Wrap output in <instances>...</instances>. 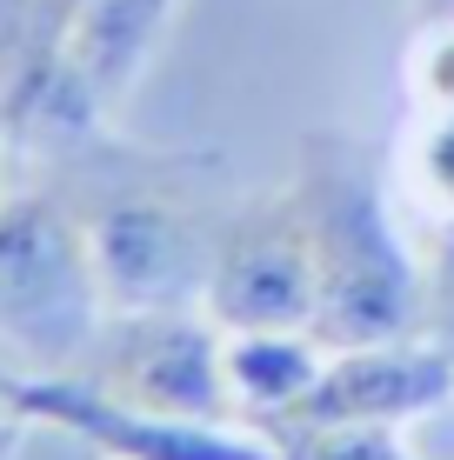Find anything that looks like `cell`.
<instances>
[{"mask_svg":"<svg viewBox=\"0 0 454 460\" xmlns=\"http://www.w3.org/2000/svg\"><path fill=\"white\" fill-rule=\"evenodd\" d=\"M294 200L307 214V241L321 267V347H361V341H401L421 334L434 314L428 261L408 234L387 173L361 154V140L341 127H307L288 173Z\"/></svg>","mask_w":454,"mask_h":460,"instance_id":"6da1fadb","label":"cell"},{"mask_svg":"<svg viewBox=\"0 0 454 460\" xmlns=\"http://www.w3.org/2000/svg\"><path fill=\"white\" fill-rule=\"evenodd\" d=\"M107 327V300L87 261L81 208L47 187L0 194V367L81 374Z\"/></svg>","mask_w":454,"mask_h":460,"instance_id":"7a4b0ae2","label":"cell"},{"mask_svg":"<svg viewBox=\"0 0 454 460\" xmlns=\"http://www.w3.org/2000/svg\"><path fill=\"white\" fill-rule=\"evenodd\" d=\"M81 234H87V261L107 314L200 307L221 220L187 208L181 194H167L154 181H128L81 200Z\"/></svg>","mask_w":454,"mask_h":460,"instance_id":"3957f363","label":"cell"},{"mask_svg":"<svg viewBox=\"0 0 454 460\" xmlns=\"http://www.w3.org/2000/svg\"><path fill=\"white\" fill-rule=\"evenodd\" d=\"M81 380L128 407H147V414L241 427L227 394V327L208 307L107 314L101 341L81 360Z\"/></svg>","mask_w":454,"mask_h":460,"instance_id":"277c9868","label":"cell"},{"mask_svg":"<svg viewBox=\"0 0 454 460\" xmlns=\"http://www.w3.org/2000/svg\"><path fill=\"white\" fill-rule=\"evenodd\" d=\"M200 307L227 334H315L321 267H315V241H307V214L288 181L241 200L221 220Z\"/></svg>","mask_w":454,"mask_h":460,"instance_id":"5b68a950","label":"cell"},{"mask_svg":"<svg viewBox=\"0 0 454 460\" xmlns=\"http://www.w3.org/2000/svg\"><path fill=\"white\" fill-rule=\"evenodd\" d=\"M0 401L13 420L47 427L74 440L87 460H280L268 434L221 420H174L128 407L114 394L87 387L81 374H7L0 367Z\"/></svg>","mask_w":454,"mask_h":460,"instance_id":"8992f818","label":"cell"},{"mask_svg":"<svg viewBox=\"0 0 454 460\" xmlns=\"http://www.w3.org/2000/svg\"><path fill=\"white\" fill-rule=\"evenodd\" d=\"M448 401H454V341L401 334V341L327 347L321 380L280 427H414Z\"/></svg>","mask_w":454,"mask_h":460,"instance_id":"52a82bcc","label":"cell"},{"mask_svg":"<svg viewBox=\"0 0 454 460\" xmlns=\"http://www.w3.org/2000/svg\"><path fill=\"white\" fill-rule=\"evenodd\" d=\"M181 0H81L67 21V67L87 87L93 107L114 114L154 67L167 27H174Z\"/></svg>","mask_w":454,"mask_h":460,"instance_id":"ba28073f","label":"cell"},{"mask_svg":"<svg viewBox=\"0 0 454 460\" xmlns=\"http://www.w3.org/2000/svg\"><path fill=\"white\" fill-rule=\"evenodd\" d=\"M327 367V347L315 334H227V394L234 420L274 434L294 407L307 401V387Z\"/></svg>","mask_w":454,"mask_h":460,"instance_id":"9c48e42d","label":"cell"},{"mask_svg":"<svg viewBox=\"0 0 454 460\" xmlns=\"http://www.w3.org/2000/svg\"><path fill=\"white\" fill-rule=\"evenodd\" d=\"M268 440L280 460H421L401 427H280Z\"/></svg>","mask_w":454,"mask_h":460,"instance_id":"30bf717a","label":"cell"},{"mask_svg":"<svg viewBox=\"0 0 454 460\" xmlns=\"http://www.w3.org/2000/svg\"><path fill=\"white\" fill-rule=\"evenodd\" d=\"M0 460H87L81 447H74V440H67V447H60V434H47V427H13V440H7V447H0Z\"/></svg>","mask_w":454,"mask_h":460,"instance_id":"8fae6325","label":"cell"},{"mask_svg":"<svg viewBox=\"0 0 454 460\" xmlns=\"http://www.w3.org/2000/svg\"><path fill=\"white\" fill-rule=\"evenodd\" d=\"M34 7H40L47 21L60 27V40H67V21H74V7H81V0H34Z\"/></svg>","mask_w":454,"mask_h":460,"instance_id":"7c38bea8","label":"cell"},{"mask_svg":"<svg viewBox=\"0 0 454 460\" xmlns=\"http://www.w3.org/2000/svg\"><path fill=\"white\" fill-rule=\"evenodd\" d=\"M13 427H21V420H13V414H7V401H0V447L13 440Z\"/></svg>","mask_w":454,"mask_h":460,"instance_id":"4fadbf2b","label":"cell"}]
</instances>
